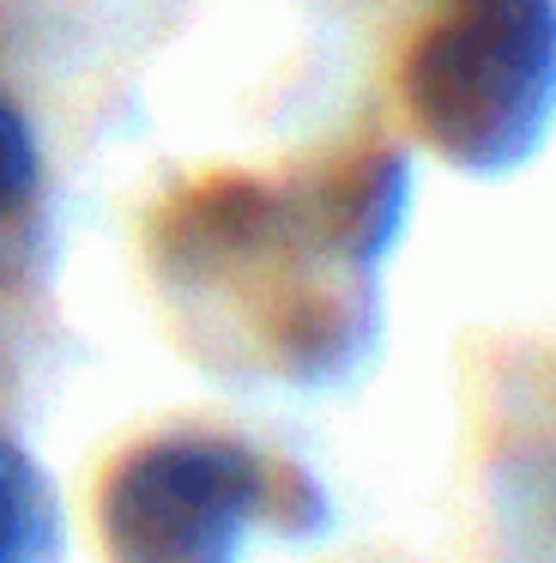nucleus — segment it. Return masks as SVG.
<instances>
[{"instance_id":"nucleus-1","label":"nucleus","mask_w":556,"mask_h":563,"mask_svg":"<svg viewBox=\"0 0 556 563\" xmlns=\"http://www.w3.org/2000/svg\"><path fill=\"white\" fill-rule=\"evenodd\" d=\"M405 110L459 170H514L556 115V0H459L405 55Z\"/></svg>"},{"instance_id":"nucleus-2","label":"nucleus","mask_w":556,"mask_h":563,"mask_svg":"<svg viewBox=\"0 0 556 563\" xmlns=\"http://www.w3.org/2000/svg\"><path fill=\"white\" fill-rule=\"evenodd\" d=\"M266 503V466L218 437L133 449L103 485L109 563H236L242 527Z\"/></svg>"},{"instance_id":"nucleus-3","label":"nucleus","mask_w":556,"mask_h":563,"mask_svg":"<svg viewBox=\"0 0 556 563\" xmlns=\"http://www.w3.org/2000/svg\"><path fill=\"white\" fill-rule=\"evenodd\" d=\"M48 551V497L12 442H0V563H43Z\"/></svg>"},{"instance_id":"nucleus-4","label":"nucleus","mask_w":556,"mask_h":563,"mask_svg":"<svg viewBox=\"0 0 556 563\" xmlns=\"http://www.w3.org/2000/svg\"><path fill=\"white\" fill-rule=\"evenodd\" d=\"M31 195H36V140L24 128V115L0 98V243L24 219Z\"/></svg>"}]
</instances>
